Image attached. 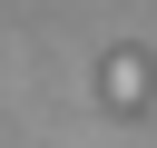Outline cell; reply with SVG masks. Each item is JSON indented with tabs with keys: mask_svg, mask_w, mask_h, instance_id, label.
Instances as JSON below:
<instances>
[{
	"mask_svg": "<svg viewBox=\"0 0 157 148\" xmlns=\"http://www.w3.org/2000/svg\"><path fill=\"white\" fill-rule=\"evenodd\" d=\"M108 99H118V109H137V99H147V59H137V49H118V59H108Z\"/></svg>",
	"mask_w": 157,
	"mask_h": 148,
	"instance_id": "6da1fadb",
	"label": "cell"
}]
</instances>
